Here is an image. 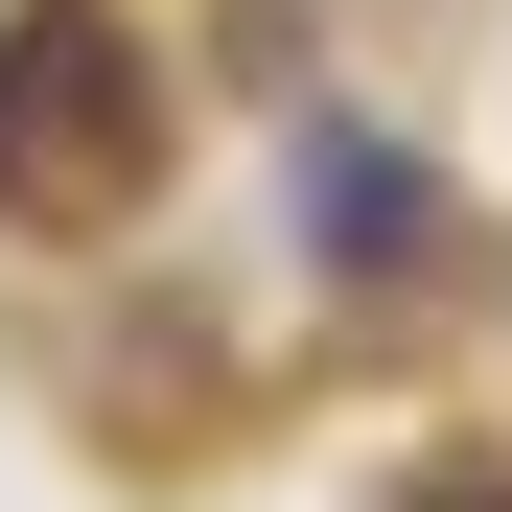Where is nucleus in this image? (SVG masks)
Wrapping results in <instances>:
<instances>
[{"instance_id":"obj_1","label":"nucleus","mask_w":512,"mask_h":512,"mask_svg":"<svg viewBox=\"0 0 512 512\" xmlns=\"http://www.w3.org/2000/svg\"><path fill=\"white\" fill-rule=\"evenodd\" d=\"M140 140H163L140 24H117V0H24V24H0V210H24V233L117 210V187H140Z\"/></svg>"},{"instance_id":"obj_2","label":"nucleus","mask_w":512,"mask_h":512,"mask_svg":"<svg viewBox=\"0 0 512 512\" xmlns=\"http://www.w3.org/2000/svg\"><path fill=\"white\" fill-rule=\"evenodd\" d=\"M419 233H443V210H419V163H396L373 117H326V140H303V256H350V280H396Z\"/></svg>"},{"instance_id":"obj_3","label":"nucleus","mask_w":512,"mask_h":512,"mask_svg":"<svg viewBox=\"0 0 512 512\" xmlns=\"http://www.w3.org/2000/svg\"><path fill=\"white\" fill-rule=\"evenodd\" d=\"M396 512H512V466H419V489H396Z\"/></svg>"}]
</instances>
